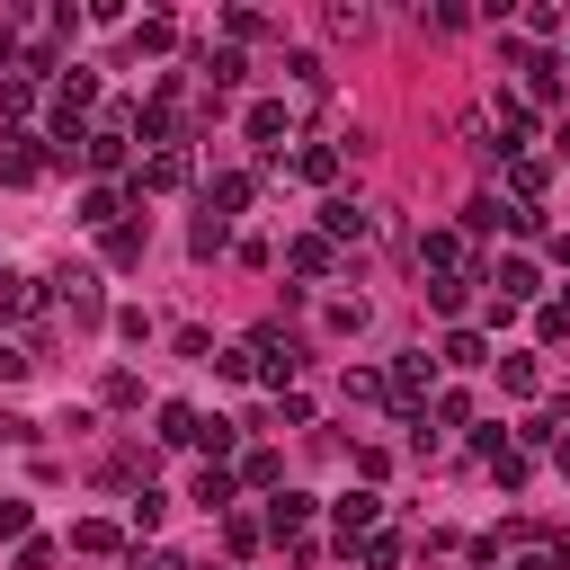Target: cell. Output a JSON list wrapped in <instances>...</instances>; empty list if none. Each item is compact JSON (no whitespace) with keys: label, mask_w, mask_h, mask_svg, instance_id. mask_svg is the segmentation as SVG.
<instances>
[{"label":"cell","mask_w":570,"mask_h":570,"mask_svg":"<svg viewBox=\"0 0 570 570\" xmlns=\"http://www.w3.org/2000/svg\"><path fill=\"white\" fill-rule=\"evenodd\" d=\"M347 401H383V365H347Z\"/></svg>","instance_id":"39"},{"label":"cell","mask_w":570,"mask_h":570,"mask_svg":"<svg viewBox=\"0 0 570 570\" xmlns=\"http://www.w3.org/2000/svg\"><path fill=\"white\" fill-rule=\"evenodd\" d=\"M383 401H392L401 419H428V401H436V356H428V347L392 356V365H383Z\"/></svg>","instance_id":"1"},{"label":"cell","mask_w":570,"mask_h":570,"mask_svg":"<svg viewBox=\"0 0 570 570\" xmlns=\"http://www.w3.org/2000/svg\"><path fill=\"white\" fill-rule=\"evenodd\" d=\"M508 62L525 71V98H534V107H552V98H561V62H552V53H525V45H508Z\"/></svg>","instance_id":"8"},{"label":"cell","mask_w":570,"mask_h":570,"mask_svg":"<svg viewBox=\"0 0 570 570\" xmlns=\"http://www.w3.org/2000/svg\"><path fill=\"white\" fill-rule=\"evenodd\" d=\"M53 160H62V151H53V142H36V134H9V142H0V178H9V187H36Z\"/></svg>","instance_id":"3"},{"label":"cell","mask_w":570,"mask_h":570,"mask_svg":"<svg viewBox=\"0 0 570 570\" xmlns=\"http://www.w3.org/2000/svg\"><path fill=\"white\" fill-rule=\"evenodd\" d=\"M9 570H53V543H45V534H27V543H18V561H9Z\"/></svg>","instance_id":"44"},{"label":"cell","mask_w":570,"mask_h":570,"mask_svg":"<svg viewBox=\"0 0 570 570\" xmlns=\"http://www.w3.org/2000/svg\"><path fill=\"white\" fill-rule=\"evenodd\" d=\"M125 508H134V534H151V525H160V517H169V499H160V490H151V481H142V490H134V499H125Z\"/></svg>","instance_id":"33"},{"label":"cell","mask_w":570,"mask_h":570,"mask_svg":"<svg viewBox=\"0 0 570 570\" xmlns=\"http://www.w3.org/2000/svg\"><path fill=\"white\" fill-rule=\"evenodd\" d=\"M490 472H499V490H525V472H534V454H517V445H499V454H490Z\"/></svg>","instance_id":"32"},{"label":"cell","mask_w":570,"mask_h":570,"mask_svg":"<svg viewBox=\"0 0 570 570\" xmlns=\"http://www.w3.org/2000/svg\"><path fill=\"white\" fill-rule=\"evenodd\" d=\"M80 223H89V232H116V223H125V187H89V196H80Z\"/></svg>","instance_id":"18"},{"label":"cell","mask_w":570,"mask_h":570,"mask_svg":"<svg viewBox=\"0 0 570 570\" xmlns=\"http://www.w3.org/2000/svg\"><path fill=\"white\" fill-rule=\"evenodd\" d=\"M36 107V80H18V71H0V116H27Z\"/></svg>","instance_id":"35"},{"label":"cell","mask_w":570,"mask_h":570,"mask_svg":"<svg viewBox=\"0 0 570 570\" xmlns=\"http://www.w3.org/2000/svg\"><path fill=\"white\" fill-rule=\"evenodd\" d=\"M53 285H62V312H71V330H98V321H107V294H98V267H62Z\"/></svg>","instance_id":"4"},{"label":"cell","mask_w":570,"mask_h":570,"mask_svg":"<svg viewBox=\"0 0 570 570\" xmlns=\"http://www.w3.org/2000/svg\"><path fill=\"white\" fill-rule=\"evenodd\" d=\"M98 249H107V267H134V258H142V223H116V232H98Z\"/></svg>","instance_id":"22"},{"label":"cell","mask_w":570,"mask_h":570,"mask_svg":"<svg viewBox=\"0 0 570 570\" xmlns=\"http://www.w3.org/2000/svg\"><path fill=\"white\" fill-rule=\"evenodd\" d=\"M436 356H445V365H463V374H481V365H490V338H481V330H445V347H436Z\"/></svg>","instance_id":"19"},{"label":"cell","mask_w":570,"mask_h":570,"mask_svg":"<svg viewBox=\"0 0 570 570\" xmlns=\"http://www.w3.org/2000/svg\"><path fill=\"white\" fill-rule=\"evenodd\" d=\"M240 134H249L267 160H285V142H294V116H285V98H258V107L240 116Z\"/></svg>","instance_id":"6"},{"label":"cell","mask_w":570,"mask_h":570,"mask_svg":"<svg viewBox=\"0 0 570 570\" xmlns=\"http://www.w3.org/2000/svg\"><path fill=\"white\" fill-rule=\"evenodd\" d=\"M517 570H552V552H517Z\"/></svg>","instance_id":"48"},{"label":"cell","mask_w":570,"mask_h":570,"mask_svg":"<svg viewBox=\"0 0 570 570\" xmlns=\"http://www.w3.org/2000/svg\"><path fill=\"white\" fill-rule=\"evenodd\" d=\"M187 249H196V258H214V249H232V223H223V214H196V232H187Z\"/></svg>","instance_id":"27"},{"label":"cell","mask_w":570,"mask_h":570,"mask_svg":"<svg viewBox=\"0 0 570 570\" xmlns=\"http://www.w3.org/2000/svg\"><path fill=\"white\" fill-rule=\"evenodd\" d=\"M240 481H249V490H285V454H267V445H249V463H240Z\"/></svg>","instance_id":"26"},{"label":"cell","mask_w":570,"mask_h":570,"mask_svg":"<svg viewBox=\"0 0 570 570\" xmlns=\"http://www.w3.org/2000/svg\"><path fill=\"white\" fill-rule=\"evenodd\" d=\"M223 36H232V45H249V36H267V18H258V9H223Z\"/></svg>","instance_id":"37"},{"label":"cell","mask_w":570,"mask_h":570,"mask_svg":"<svg viewBox=\"0 0 570 570\" xmlns=\"http://www.w3.org/2000/svg\"><path fill=\"white\" fill-rule=\"evenodd\" d=\"M285 267H294V276H330V267H338V249H330L321 232H294V240H285Z\"/></svg>","instance_id":"14"},{"label":"cell","mask_w":570,"mask_h":570,"mask_svg":"<svg viewBox=\"0 0 570 570\" xmlns=\"http://www.w3.org/2000/svg\"><path fill=\"white\" fill-rule=\"evenodd\" d=\"M330 36H374V9H330Z\"/></svg>","instance_id":"41"},{"label":"cell","mask_w":570,"mask_h":570,"mask_svg":"<svg viewBox=\"0 0 570 570\" xmlns=\"http://www.w3.org/2000/svg\"><path fill=\"white\" fill-rule=\"evenodd\" d=\"M223 543H232V552H249V543H258V517H240V508H232V517H223Z\"/></svg>","instance_id":"43"},{"label":"cell","mask_w":570,"mask_h":570,"mask_svg":"<svg viewBox=\"0 0 570 570\" xmlns=\"http://www.w3.org/2000/svg\"><path fill=\"white\" fill-rule=\"evenodd\" d=\"M71 552H98V561H107V552H125V534H116L107 517H80V525H71Z\"/></svg>","instance_id":"21"},{"label":"cell","mask_w":570,"mask_h":570,"mask_svg":"<svg viewBox=\"0 0 570 570\" xmlns=\"http://www.w3.org/2000/svg\"><path fill=\"white\" fill-rule=\"evenodd\" d=\"M0 534H9V543H27V499H18V490H0Z\"/></svg>","instance_id":"40"},{"label":"cell","mask_w":570,"mask_h":570,"mask_svg":"<svg viewBox=\"0 0 570 570\" xmlns=\"http://www.w3.org/2000/svg\"><path fill=\"white\" fill-rule=\"evenodd\" d=\"M312 508H321V499H303V490H276V499H267V534H276V543H294V534L312 525Z\"/></svg>","instance_id":"12"},{"label":"cell","mask_w":570,"mask_h":570,"mask_svg":"<svg viewBox=\"0 0 570 570\" xmlns=\"http://www.w3.org/2000/svg\"><path fill=\"white\" fill-rule=\"evenodd\" d=\"M196 428H205V419H196L187 401H160V445H196Z\"/></svg>","instance_id":"25"},{"label":"cell","mask_w":570,"mask_h":570,"mask_svg":"<svg viewBox=\"0 0 570 570\" xmlns=\"http://www.w3.org/2000/svg\"><path fill=\"white\" fill-rule=\"evenodd\" d=\"M98 401H107V410H134V401H142V374H125V365H116V374L98 383Z\"/></svg>","instance_id":"30"},{"label":"cell","mask_w":570,"mask_h":570,"mask_svg":"<svg viewBox=\"0 0 570 570\" xmlns=\"http://www.w3.org/2000/svg\"><path fill=\"white\" fill-rule=\"evenodd\" d=\"M134 570H187V561H178V552H160V543H151V552L134 543Z\"/></svg>","instance_id":"46"},{"label":"cell","mask_w":570,"mask_h":570,"mask_svg":"<svg viewBox=\"0 0 570 570\" xmlns=\"http://www.w3.org/2000/svg\"><path fill=\"white\" fill-rule=\"evenodd\" d=\"M552 472H570V428H561V445H552Z\"/></svg>","instance_id":"49"},{"label":"cell","mask_w":570,"mask_h":570,"mask_svg":"<svg viewBox=\"0 0 570 570\" xmlns=\"http://www.w3.org/2000/svg\"><path fill=\"white\" fill-rule=\"evenodd\" d=\"M561 312H570V285H561Z\"/></svg>","instance_id":"50"},{"label":"cell","mask_w":570,"mask_h":570,"mask_svg":"<svg viewBox=\"0 0 570 570\" xmlns=\"http://www.w3.org/2000/svg\"><path fill=\"white\" fill-rule=\"evenodd\" d=\"M490 294H499V303H534V294H543L534 258H499V267H490Z\"/></svg>","instance_id":"10"},{"label":"cell","mask_w":570,"mask_h":570,"mask_svg":"<svg viewBox=\"0 0 570 570\" xmlns=\"http://www.w3.org/2000/svg\"><path fill=\"white\" fill-rule=\"evenodd\" d=\"M365 321H374V312H365V294H356V303H347V294H338V303H330V312H321V330H330V338H356V330H365Z\"/></svg>","instance_id":"23"},{"label":"cell","mask_w":570,"mask_h":570,"mask_svg":"<svg viewBox=\"0 0 570 570\" xmlns=\"http://www.w3.org/2000/svg\"><path fill=\"white\" fill-rule=\"evenodd\" d=\"M240 80H249V62H240V45H214V53H205V89L223 98V89H240Z\"/></svg>","instance_id":"16"},{"label":"cell","mask_w":570,"mask_h":570,"mask_svg":"<svg viewBox=\"0 0 570 570\" xmlns=\"http://www.w3.org/2000/svg\"><path fill=\"white\" fill-rule=\"evenodd\" d=\"M472 285H481V276H428V303H436V312H463Z\"/></svg>","instance_id":"28"},{"label":"cell","mask_w":570,"mask_h":570,"mask_svg":"<svg viewBox=\"0 0 570 570\" xmlns=\"http://www.w3.org/2000/svg\"><path fill=\"white\" fill-rule=\"evenodd\" d=\"M481 570H499V561H481Z\"/></svg>","instance_id":"51"},{"label":"cell","mask_w":570,"mask_h":570,"mask_svg":"<svg viewBox=\"0 0 570 570\" xmlns=\"http://www.w3.org/2000/svg\"><path fill=\"white\" fill-rule=\"evenodd\" d=\"M0 312L36 321V312H45V285H36V276H9V267H0Z\"/></svg>","instance_id":"20"},{"label":"cell","mask_w":570,"mask_h":570,"mask_svg":"<svg viewBox=\"0 0 570 570\" xmlns=\"http://www.w3.org/2000/svg\"><path fill=\"white\" fill-rule=\"evenodd\" d=\"M543 552H552V570H570V525H561V534H552Z\"/></svg>","instance_id":"47"},{"label":"cell","mask_w":570,"mask_h":570,"mask_svg":"<svg viewBox=\"0 0 570 570\" xmlns=\"http://www.w3.org/2000/svg\"><path fill=\"white\" fill-rule=\"evenodd\" d=\"M356 552H365V570H401V561H410V543H401V534H365Z\"/></svg>","instance_id":"29"},{"label":"cell","mask_w":570,"mask_h":570,"mask_svg":"<svg viewBox=\"0 0 570 570\" xmlns=\"http://www.w3.org/2000/svg\"><path fill=\"white\" fill-rule=\"evenodd\" d=\"M428 419H436V428H472V392H436Z\"/></svg>","instance_id":"31"},{"label":"cell","mask_w":570,"mask_h":570,"mask_svg":"<svg viewBox=\"0 0 570 570\" xmlns=\"http://www.w3.org/2000/svg\"><path fill=\"white\" fill-rule=\"evenodd\" d=\"M285 71H294V89H312V98H321V89H330V71H321V53H294V62H285Z\"/></svg>","instance_id":"38"},{"label":"cell","mask_w":570,"mask_h":570,"mask_svg":"<svg viewBox=\"0 0 570 570\" xmlns=\"http://www.w3.org/2000/svg\"><path fill=\"white\" fill-rule=\"evenodd\" d=\"M543 187H552V169H543L534 151H517V160H508V196H517V205H534Z\"/></svg>","instance_id":"17"},{"label":"cell","mask_w":570,"mask_h":570,"mask_svg":"<svg viewBox=\"0 0 570 570\" xmlns=\"http://www.w3.org/2000/svg\"><path fill=\"white\" fill-rule=\"evenodd\" d=\"M499 365V392H543V365L534 356H490Z\"/></svg>","instance_id":"24"},{"label":"cell","mask_w":570,"mask_h":570,"mask_svg":"<svg viewBox=\"0 0 570 570\" xmlns=\"http://www.w3.org/2000/svg\"><path fill=\"white\" fill-rule=\"evenodd\" d=\"M374 517H383V499H374V490H347V499H330V525H338L330 543H338V552H356V543L374 534Z\"/></svg>","instance_id":"5"},{"label":"cell","mask_w":570,"mask_h":570,"mask_svg":"<svg viewBox=\"0 0 570 570\" xmlns=\"http://www.w3.org/2000/svg\"><path fill=\"white\" fill-rule=\"evenodd\" d=\"M27 365H36V356H27V347H18V338H0V383H18V374H27Z\"/></svg>","instance_id":"45"},{"label":"cell","mask_w":570,"mask_h":570,"mask_svg":"<svg viewBox=\"0 0 570 570\" xmlns=\"http://www.w3.org/2000/svg\"><path fill=\"white\" fill-rule=\"evenodd\" d=\"M285 169L312 178V187H330V178H338V142H303V151H285Z\"/></svg>","instance_id":"15"},{"label":"cell","mask_w":570,"mask_h":570,"mask_svg":"<svg viewBox=\"0 0 570 570\" xmlns=\"http://www.w3.org/2000/svg\"><path fill=\"white\" fill-rule=\"evenodd\" d=\"M463 232H499V196H472L463 205Z\"/></svg>","instance_id":"42"},{"label":"cell","mask_w":570,"mask_h":570,"mask_svg":"<svg viewBox=\"0 0 570 570\" xmlns=\"http://www.w3.org/2000/svg\"><path fill=\"white\" fill-rule=\"evenodd\" d=\"M178 187H187V142H178V151H151V160L125 178V196H178Z\"/></svg>","instance_id":"7"},{"label":"cell","mask_w":570,"mask_h":570,"mask_svg":"<svg viewBox=\"0 0 570 570\" xmlns=\"http://www.w3.org/2000/svg\"><path fill=\"white\" fill-rule=\"evenodd\" d=\"M232 436H240L232 419H205V428H196V445H205V463H223V454H232Z\"/></svg>","instance_id":"36"},{"label":"cell","mask_w":570,"mask_h":570,"mask_svg":"<svg viewBox=\"0 0 570 570\" xmlns=\"http://www.w3.org/2000/svg\"><path fill=\"white\" fill-rule=\"evenodd\" d=\"M240 347H249V374H258V383H276V392H294V374H303V338H285V330L267 321V330H249Z\"/></svg>","instance_id":"2"},{"label":"cell","mask_w":570,"mask_h":570,"mask_svg":"<svg viewBox=\"0 0 570 570\" xmlns=\"http://www.w3.org/2000/svg\"><path fill=\"white\" fill-rule=\"evenodd\" d=\"M365 232H374V214H365V205H347V196H330V205H321V240H330V249H338V240H365Z\"/></svg>","instance_id":"9"},{"label":"cell","mask_w":570,"mask_h":570,"mask_svg":"<svg viewBox=\"0 0 570 570\" xmlns=\"http://www.w3.org/2000/svg\"><path fill=\"white\" fill-rule=\"evenodd\" d=\"M187 499H196V508H205V517H232V508H240V481H232V472H223V463H205V472H196V490H187Z\"/></svg>","instance_id":"11"},{"label":"cell","mask_w":570,"mask_h":570,"mask_svg":"<svg viewBox=\"0 0 570 570\" xmlns=\"http://www.w3.org/2000/svg\"><path fill=\"white\" fill-rule=\"evenodd\" d=\"M169 45H178L169 18H142V27H134V53H169Z\"/></svg>","instance_id":"34"},{"label":"cell","mask_w":570,"mask_h":570,"mask_svg":"<svg viewBox=\"0 0 570 570\" xmlns=\"http://www.w3.org/2000/svg\"><path fill=\"white\" fill-rule=\"evenodd\" d=\"M249 196H258V178H249V169H223V178L205 187V214H223V223H232V214H240Z\"/></svg>","instance_id":"13"}]
</instances>
